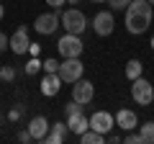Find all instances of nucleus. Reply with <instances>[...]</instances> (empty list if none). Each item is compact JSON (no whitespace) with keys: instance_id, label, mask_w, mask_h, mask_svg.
Segmentation results:
<instances>
[{"instance_id":"obj_1","label":"nucleus","mask_w":154,"mask_h":144,"mask_svg":"<svg viewBox=\"0 0 154 144\" xmlns=\"http://www.w3.org/2000/svg\"><path fill=\"white\" fill-rule=\"evenodd\" d=\"M152 26V3L149 0H131L126 8V31L139 36Z\"/></svg>"},{"instance_id":"obj_2","label":"nucleus","mask_w":154,"mask_h":144,"mask_svg":"<svg viewBox=\"0 0 154 144\" xmlns=\"http://www.w3.org/2000/svg\"><path fill=\"white\" fill-rule=\"evenodd\" d=\"M62 26H64L67 33H77V36H82L85 28H88V18L80 8H67L62 11Z\"/></svg>"},{"instance_id":"obj_3","label":"nucleus","mask_w":154,"mask_h":144,"mask_svg":"<svg viewBox=\"0 0 154 144\" xmlns=\"http://www.w3.org/2000/svg\"><path fill=\"white\" fill-rule=\"evenodd\" d=\"M85 75V64L80 62V57H64L59 62V77L62 83H77V80Z\"/></svg>"},{"instance_id":"obj_4","label":"nucleus","mask_w":154,"mask_h":144,"mask_svg":"<svg viewBox=\"0 0 154 144\" xmlns=\"http://www.w3.org/2000/svg\"><path fill=\"white\" fill-rule=\"evenodd\" d=\"M131 98L136 100L139 105H149V103L154 100V85L149 83L146 77L131 80Z\"/></svg>"},{"instance_id":"obj_5","label":"nucleus","mask_w":154,"mask_h":144,"mask_svg":"<svg viewBox=\"0 0 154 144\" xmlns=\"http://www.w3.org/2000/svg\"><path fill=\"white\" fill-rule=\"evenodd\" d=\"M57 26H62V13L59 11L41 13V16H36V23H33L36 33H41V36H51V33H57Z\"/></svg>"},{"instance_id":"obj_6","label":"nucleus","mask_w":154,"mask_h":144,"mask_svg":"<svg viewBox=\"0 0 154 144\" xmlns=\"http://www.w3.org/2000/svg\"><path fill=\"white\" fill-rule=\"evenodd\" d=\"M57 49H59L62 59H64V57H80L82 49H85V44H82V39H80L77 33H64V36L57 41Z\"/></svg>"},{"instance_id":"obj_7","label":"nucleus","mask_w":154,"mask_h":144,"mask_svg":"<svg viewBox=\"0 0 154 144\" xmlns=\"http://www.w3.org/2000/svg\"><path fill=\"white\" fill-rule=\"evenodd\" d=\"M93 98H95V85L90 80L80 77L77 83H72V100H77L80 105H88Z\"/></svg>"},{"instance_id":"obj_8","label":"nucleus","mask_w":154,"mask_h":144,"mask_svg":"<svg viewBox=\"0 0 154 144\" xmlns=\"http://www.w3.org/2000/svg\"><path fill=\"white\" fill-rule=\"evenodd\" d=\"M116 28V18H113V11H98L93 18V31L98 36H110Z\"/></svg>"},{"instance_id":"obj_9","label":"nucleus","mask_w":154,"mask_h":144,"mask_svg":"<svg viewBox=\"0 0 154 144\" xmlns=\"http://www.w3.org/2000/svg\"><path fill=\"white\" fill-rule=\"evenodd\" d=\"M90 129H95V131H100V134H110V131L116 129L113 113H108V111H95L93 116H90Z\"/></svg>"},{"instance_id":"obj_10","label":"nucleus","mask_w":154,"mask_h":144,"mask_svg":"<svg viewBox=\"0 0 154 144\" xmlns=\"http://www.w3.org/2000/svg\"><path fill=\"white\" fill-rule=\"evenodd\" d=\"M28 46H31L28 28H26V26H18L16 31H13V36H11V52H13L16 57H21V54H26V52H28Z\"/></svg>"},{"instance_id":"obj_11","label":"nucleus","mask_w":154,"mask_h":144,"mask_svg":"<svg viewBox=\"0 0 154 144\" xmlns=\"http://www.w3.org/2000/svg\"><path fill=\"white\" fill-rule=\"evenodd\" d=\"M113 118H116V126L121 131H134L139 126V116L131 108H118V113H113Z\"/></svg>"},{"instance_id":"obj_12","label":"nucleus","mask_w":154,"mask_h":144,"mask_svg":"<svg viewBox=\"0 0 154 144\" xmlns=\"http://www.w3.org/2000/svg\"><path fill=\"white\" fill-rule=\"evenodd\" d=\"M46 131H49V121H46L44 116H33L31 121H28V134L33 136V142H44Z\"/></svg>"},{"instance_id":"obj_13","label":"nucleus","mask_w":154,"mask_h":144,"mask_svg":"<svg viewBox=\"0 0 154 144\" xmlns=\"http://www.w3.org/2000/svg\"><path fill=\"white\" fill-rule=\"evenodd\" d=\"M67 134H69V126H67V121H64V124L57 121L54 126H49V131H46L44 142H49V144H62V142L67 139Z\"/></svg>"},{"instance_id":"obj_14","label":"nucleus","mask_w":154,"mask_h":144,"mask_svg":"<svg viewBox=\"0 0 154 144\" xmlns=\"http://www.w3.org/2000/svg\"><path fill=\"white\" fill-rule=\"evenodd\" d=\"M62 90V77L59 72H54V75H46L44 80H41V93L46 95V98H54V95H59Z\"/></svg>"},{"instance_id":"obj_15","label":"nucleus","mask_w":154,"mask_h":144,"mask_svg":"<svg viewBox=\"0 0 154 144\" xmlns=\"http://www.w3.org/2000/svg\"><path fill=\"white\" fill-rule=\"evenodd\" d=\"M67 126H69V131L75 136H80V134H85L90 129V118L85 113H75V116H67Z\"/></svg>"},{"instance_id":"obj_16","label":"nucleus","mask_w":154,"mask_h":144,"mask_svg":"<svg viewBox=\"0 0 154 144\" xmlns=\"http://www.w3.org/2000/svg\"><path fill=\"white\" fill-rule=\"evenodd\" d=\"M80 142L82 144H103L105 142V134H100V131H95V129H88L85 134H80Z\"/></svg>"},{"instance_id":"obj_17","label":"nucleus","mask_w":154,"mask_h":144,"mask_svg":"<svg viewBox=\"0 0 154 144\" xmlns=\"http://www.w3.org/2000/svg\"><path fill=\"white\" fill-rule=\"evenodd\" d=\"M139 139H141V144H154V121H146L139 126Z\"/></svg>"},{"instance_id":"obj_18","label":"nucleus","mask_w":154,"mask_h":144,"mask_svg":"<svg viewBox=\"0 0 154 144\" xmlns=\"http://www.w3.org/2000/svg\"><path fill=\"white\" fill-rule=\"evenodd\" d=\"M141 72H144L141 59H128V62H126V77H128V80H136V77H141Z\"/></svg>"},{"instance_id":"obj_19","label":"nucleus","mask_w":154,"mask_h":144,"mask_svg":"<svg viewBox=\"0 0 154 144\" xmlns=\"http://www.w3.org/2000/svg\"><path fill=\"white\" fill-rule=\"evenodd\" d=\"M41 70H44V62L38 59V57H31V59L26 62V67H23V72H26V75H31V77H33V75H38Z\"/></svg>"},{"instance_id":"obj_20","label":"nucleus","mask_w":154,"mask_h":144,"mask_svg":"<svg viewBox=\"0 0 154 144\" xmlns=\"http://www.w3.org/2000/svg\"><path fill=\"white\" fill-rule=\"evenodd\" d=\"M0 80H3V83H13V80H16V67L3 64L0 67Z\"/></svg>"},{"instance_id":"obj_21","label":"nucleus","mask_w":154,"mask_h":144,"mask_svg":"<svg viewBox=\"0 0 154 144\" xmlns=\"http://www.w3.org/2000/svg\"><path fill=\"white\" fill-rule=\"evenodd\" d=\"M105 3H108L110 11H126L131 5V0H105Z\"/></svg>"},{"instance_id":"obj_22","label":"nucleus","mask_w":154,"mask_h":144,"mask_svg":"<svg viewBox=\"0 0 154 144\" xmlns=\"http://www.w3.org/2000/svg\"><path fill=\"white\" fill-rule=\"evenodd\" d=\"M75 113H82V105L77 103V100H69L64 105V116H75Z\"/></svg>"},{"instance_id":"obj_23","label":"nucleus","mask_w":154,"mask_h":144,"mask_svg":"<svg viewBox=\"0 0 154 144\" xmlns=\"http://www.w3.org/2000/svg\"><path fill=\"white\" fill-rule=\"evenodd\" d=\"M44 72H46V75L59 72V62H57V59H44Z\"/></svg>"},{"instance_id":"obj_24","label":"nucleus","mask_w":154,"mask_h":144,"mask_svg":"<svg viewBox=\"0 0 154 144\" xmlns=\"http://www.w3.org/2000/svg\"><path fill=\"white\" fill-rule=\"evenodd\" d=\"M21 116H23V105H18V108H11V113H8V118H11L13 124L21 121Z\"/></svg>"},{"instance_id":"obj_25","label":"nucleus","mask_w":154,"mask_h":144,"mask_svg":"<svg viewBox=\"0 0 154 144\" xmlns=\"http://www.w3.org/2000/svg\"><path fill=\"white\" fill-rule=\"evenodd\" d=\"M16 139H18V142H21V144H28V142H33V136H31V134H28V129H21V131L16 134Z\"/></svg>"},{"instance_id":"obj_26","label":"nucleus","mask_w":154,"mask_h":144,"mask_svg":"<svg viewBox=\"0 0 154 144\" xmlns=\"http://www.w3.org/2000/svg\"><path fill=\"white\" fill-rule=\"evenodd\" d=\"M5 49H11V36H5V33L0 31V54H3Z\"/></svg>"},{"instance_id":"obj_27","label":"nucleus","mask_w":154,"mask_h":144,"mask_svg":"<svg viewBox=\"0 0 154 144\" xmlns=\"http://www.w3.org/2000/svg\"><path fill=\"white\" fill-rule=\"evenodd\" d=\"M123 142H126V144H141V139H139L136 131H128L126 136H123Z\"/></svg>"},{"instance_id":"obj_28","label":"nucleus","mask_w":154,"mask_h":144,"mask_svg":"<svg viewBox=\"0 0 154 144\" xmlns=\"http://www.w3.org/2000/svg\"><path fill=\"white\" fill-rule=\"evenodd\" d=\"M105 142H113V144H118V142H123V136H121V134H105Z\"/></svg>"},{"instance_id":"obj_29","label":"nucleus","mask_w":154,"mask_h":144,"mask_svg":"<svg viewBox=\"0 0 154 144\" xmlns=\"http://www.w3.org/2000/svg\"><path fill=\"white\" fill-rule=\"evenodd\" d=\"M28 54H31V57H38V54H41V46H38V44H31V46H28Z\"/></svg>"},{"instance_id":"obj_30","label":"nucleus","mask_w":154,"mask_h":144,"mask_svg":"<svg viewBox=\"0 0 154 144\" xmlns=\"http://www.w3.org/2000/svg\"><path fill=\"white\" fill-rule=\"evenodd\" d=\"M67 0H46V5H51V8H57V11H59L62 5H64Z\"/></svg>"},{"instance_id":"obj_31","label":"nucleus","mask_w":154,"mask_h":144,"mask_svg":"<svg viewBox=\"0 0 154 144\" xmlns=\"http://www.w3.org/2000/svg\"><path fill=\"white\" fill-rule=\"evenodd\" d=\"M3 16H5V8H3V3H0V18H3Z\"/></svg>"},{"instance_id":"obj_32","label":"nucleus","mask_w":154,"mask_h":144,"mask_svg":"<svg viewBox=\"0 0 154 144\" xmlns=\"http://www.w3.org/2000/svg\"><path fill=\"white\" fill-rule=\"evenodd\" d=\"M90 3H105V0H90Z\"/></svg>"},{"instance_id":"obj_33","label":"nucleus","mask_w":154,"mask_h":144,"mask_svg":"<svg viewBox=\"0 0 154 144\" xmlns=\"http://www.w3.org/2000/svg\"><path fill=\"white\" fill-rule=\"evenodd\" d=\"M149 44H152V49H154V36H152V41H149Z\"/></svg>"},{"instance_id":"obj_34","label":"nucleus","mask_w":154,"mask_h":144,"mask_svg":"<svg viewBox=\"0 0 154 144\" xmlns=\"http://www.w3.org/2000/svg\"><path fill=\"white\" fill-rule=\"evenodd\" d=\"M67 3H80V0H67Z\"/></svg>"},{"instance_id":"obj_35","label":"nucleus","mask_w":154,"mask_h":144,"mask_svg":"<svg viewBox=\"0 0 154 144\" xmlns=\"http://www.w3.org/2000/svg\"><path fill=\"white\" fill-rule=\"evenodd\" d=\"M149 3H152V5H154V0H149Z\"/></svg>"},{"instance_id":"obj_36","label":"nucleus","mask_w":154,"mask_h":144,"mask_svg":"<svg viewBox=\"0 0 154 144\" xmlns=\"http://www.w3.org/2000/svg\"><path fill=\"white\" fill-rule=\"evenodd\" d=\"M0 121H3V116H0Z\"/></svg>"}]
</instances>
